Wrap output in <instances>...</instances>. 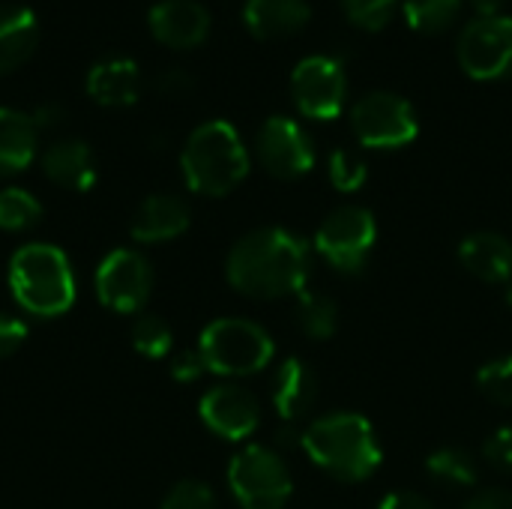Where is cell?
I'll return each instance as SVG.
<instances>
[{"label":"cell","instance_id":"obj_8","mask_svg":"<svg viewBox=\"0 0 512 509\" xmlns=\"http://www.w3.org/2000/svg\"><path fill=\"white\" fill-rule=\"evenodd\" d=\"M351 129L369 150H399L420 135V120L405 96L372 90L351 108Z\"/></svg>","mask_w":512,"mask_h":509},{"label":"cell","instance_id":"obj_17","mask_svg":"<svg viewBox=\"0 0 512 509\" xmlns=\"http://www.w3.org/2000/svg\"><path fill=\"white\" fill-rule=\"evenodd\" d=\"M462 267L489 285L512 282V240L498 231H474L459 243Z\"/></svg>","mask_w":512,"mask_h":509},{"label":"cell","instance_id":"obj_3","mask_svg":"<svg viewBox=\"0 0 512 509\" xmlns=\"http://www.w3.org/2000/svg\"><path fill=\"white\" fill-rule=\"evenodd\" d=\"M6 282L21 312L33 318H57L75 303V273L63 249L51 243H27L12 252Z\"/></svg>","mask_w":512,"mask_h":509},{"label":"cell","instance_id":"obj_13","mask_svg":"<svg viewBox=\"0 0 512 509\" xmlns=\"http://www.w3.org/2000/svg\"><path fill=\"white\" fill-rule=\"evenodd\" d=\"M201 423L222 441H246L261 426V405L255 393L240 384H216L198 402Z\"/></svg>","mask_w":512,"mask_h":509},{"label":"cell","instance_id":"obj_37","mask_svg":"<svg viewBox=\"0 0 512 509\" xmlns=\"http://www.w3.org/2000/svg\"><path fill=\"white\" fill-rule=\"evenodd\" d=\"M378 509H435V504L417 492H390L381 498Z\"/></svg>","mask_w":512,"mask_h":509},{"label":"cell","instance_id":"obj_9","mask_svg":"<svg viewBox=\"0 0 512 509\" xmlns=\"http://www.w3.org/2000/svg\"><path fill=\"white\" fill-rule=\"evenodd\" d=\"M462 69L477 81L512 78V18L480 15L465 24L456 42Z\"/></svg>","mask_w":512,"mask_h":509},{"label":"cell","instance_id":"obj_30","mask_svg":"<svg viewBox=\"0 0 512 509\" xmlns=\"http://www.w3.org/2000/svg\"><path fill=\"white\" fill-rule=\"evenodd\" d=\"M396 3L399 0H342L345 15L360 30H369V33H378V30H384L393 21Z\"/></svg>","mask_w":512,"mask_h":509},{"label":"cell","instance_id":"obj_12","mask_svg":"<svg viewBox=\"0 0 512 509\" xmlns=\"http://www.w3.org/2000/svg\"><path fill=\"white\" fill-rule=\"evenodd\" d=\"M255 156L276 180H300L315 168V141L294 117H270L255 135Z\"/></svg>","mask_w":512,"mask_h":509},{"label":"cell","instance_id":"obj_28","mask_svg":"<svg viewBox=\"0 0 512 509\" xmlns=\"http://www.w3.org/2000/svg\"><path fill=\"white\" fill-rule=\"evenodd\" d=\"M477 390L501 405V408H512V354H504V357H495L489 363L480 366L477 372Z\"/></svg>","mask_w":512,"mask_h":509},{"label":"cell","instance_id":"obj_27","mask_svg":"<svg viewBox=\"0 0 512 509\" xmlns=\"http://www.w3.org/2000/svg\"><path fill=\"white\" fill-rule=\"evenodd\" d=\"M171 345H174V333L159 315L141 312L132 321V348L138 354H144L150 360H162V357L171 354Z\"/></svg>","mask_w":512,"mask_h":509},{"label":"cell","instance_id":"obj_23","mask_svg":"<svg viewBox=\"0 0 512 509\" xmlns=\"http://www.w3.org/2000/svg\"><path fill=\"white\" fill-rule=\"evenodd\" d=\"M426 474L450 492L474 489L480 480V462L465 447H441L426 456Z\"/></svg>","mask_w":512,"mask_h":509},{"label":"cell","instance_id":"obj_40","mask_svg":"<svg viewBox=\"0 0 512 509\" xmlns=\"http://www.w3.org/2000/svg\"><path fill=\"white\" fill-rule=\"evenodd\" d=\"M504 303H507V306H510V309H512V282H510V285H507V291H504Z\"/></svg>","mask_w":512,"mask_h":509},{"label":"cell","instance_id":"obj_7","mask_svg":"<svg viewBox=\"0 0 512 509\" xmlns=\"http://www.w3.org/2000/svg\"><path fill=\"white\" fill-rule=\"evenodd\" d=\"M228 489L240 509H285L294 495V477L279 450L249 444L228 465Z\"/></svg>","mask_w":512,"mask_h":509},{"label":"cell","instance_id":"obj_11","mask_svg":"<svg viewBox=\"0 0 512 509\" xmlns=\"http://www.w3.org/2000/svg\"><path fill=\"white\" fill-rule=\"evenodd\" d=\"M294 105L312 120H336L348 99V75L342 60L312 54L291 72Z\"/></svg>","mask_w":512,"mask_h":509},{"label":"cell","instance_id":"obj_35","mask_svg":"<svg viewBox=\"0 0 512 509\" xmlns=\"http://www.w3.org/2000/svg\"><path fill=\"white\" fill-rule=\"evenodd\" d=\"M195 87V78L186 72V69H165L159 78H156V90L165 93V96H183Z\"/></svg>","mask_w":512,"mask_h":509},{"label":"cell","instance_id":"obj_14","mask_svg":"<svg viewBox=\"0 0 512 509\" xmlns=\"http://www.w3.org/2000/svg\"><path fill=\"white\" fill-rule=\"evenodd\" d=\"M270 399H273V411H276L282 426H300L303 429V423L312 417V411L318 405L315 369L300 357H288L273 372Z\"/></svg>","mask_w":512,"mask_h":509},{"label":"cell","instance_id":"obj_6","mask_svg":"<svg viewBox=\"0 0 512 509\" xmlns=\"http://www.w3.org/2000/svg\"><path fill=\"white\" fill-rule=\"evenodd\" d=\"M378 243V219L369 207L342 204L318 225L312 249L342 276H360Z\"/></svg>","mask_w":512,"mask_h":509},{"label":"cell","instance_id":"obj_24","mask_svg":"<svg viewBox=\"0 0 512 509\" xmlns=\"http://www.w3.org/2000/svg\"><path fill=\"white\" fill-rule=\"evenodd\" d=\"M294 321H297V327H300V333L306 339L327 342L339 330V303L324 291L306 288L303 294H297Z\"/></svg>","mask_w":512,"mask_h":509},{"label":"cell","instance_id":"obj_21","mask_svg":"<svg viewBox=\"0 0 512 509\" xmlns=\"http://www.w3.org/2000/svg\"><path fill=\"white\" fill-rule=\"evenodd\" d=\"M39 150V129L30 114L0 108V177L27 171Z\"/></svg>","mask_w":512,"mask_h":509},{"label":"cell","instance_id":"obj_36","mask_svg":"<svg viewBox=\"0 0 512 509\" xmlns=\"http://www.w3.org/2000/svg\"><path fill=\"white\" fill-rule=\"evenodd\" d=\"M465 509H512V492L492 486V489H480Z\"/></svg>","mask_w":512,"mask_h":509},{"label":"cell","instance_id":"obj_25","mask_svg":"<svg viewBox=\"0 0 512 509\" xmlns=\"http://www.w3.org/2000/svg\"><path fill=\"white\" fill-rule=\"evenodd\" d=\"M39 219H42V204L33 192L18 186L0 189V231L21 234L36 228Z\"/></svg>","mask_w":512,"mask_h":509},{"label":"cell","instance_id":"obj_38","mask_svg":"<svg viewBox=\"0 0 512 509\" xmlns=\"http://www.w3.org/2000/svg\"><path fill=\"white\" fill-rule=\"evenodd\" d=\"M30 117H33L36 129H54L63 120V108L60 105H39Z\"/></svg>","mask_w":512,"mask_h":509},{"label":"cell","instance_id":"obj_32","mask_svg":"<svg viewBox=\"0 0 512 509\" xmlns=\"http://www.w3.org/2000/svg\"><path fill=\"white\" fill-rule=\"evenodd\" d=\"M483 459H486L495 471L510 474L512 477V423L498 426V429L486 438V444H483Z\"/></svg>","mask_w":512,"mask_h":509},{"label":"cell","instance_id":"obj_10","mask_svg":"<svg viewBox=\"0 0 512 509\" xmlns=\"http://www.w3.org/2000/svg\"><path fill=\"white\" fill-rule=\"evenodd\" d=\"M96 297L117 315H135L153 291V267L135 249H114L96 267Z\"/></svg>","mask_w":512,"mask_h":509},{"label":"cell","instance_id":"obj_18","mask_svg":"<svg viewBox=\"0 0 512 509\" xmlns=\"http://www.w3.org/2000/svg\"><path fill=\"white\" fill-rule=\"evenodd\" d=\"M45 177L69 192H87L96 183V159L93 150L81 138H60L42 153Z\"/></svg>","mask_w":512,"mask_h":509},{"label":"cell","instance_id":"obj_29","mask_svg":"<svg viewBox=\"0 0 512 509\" xmlns=\"http://www.w3.org/2000/svg\"><path fill=\"white\" fill-rule=\"evenodd\" d=\"M327 174H330V183L339 192H360L366 186V180H369V165L357 153L339 147V150L330 153Z\"/></svg>","mask_w":512,"mask_h":509},{"label":"cell","instance_id":"obj_5","mask_svg":"<svg viewBox=\"0 0 512 509\" xmlns=\"http://www.w3.org/2000/svg\"><path fill=\"white\" fill-rule=\"evenodd\" d=\"M198 354L207 372L219 378H249L273 363L276 345L273 336L249 318H216L201 330Z\"/></svg>","mask_w":512,"mask_h":509},{"label":"cell","instance_id":"obj_15","mask_svg":"<svg viewBox=\"0 0 512 509\" xmlns=\"http://www.w3.org/2000/svg\"><path fill=\"white\" fill-rule=\"evenodd\" d=\"M150 33L177 51L198 48L210 33V12L198 0H159L147 15Z\"/></svg>","mask_w":512,"mask_h":509},{"label":"cell","instance_id":"obj_20","mask_svg":"<svg viewBox=\"0 0 512 509\" xmlns=\"http://www.w3.org/2000/svg\"><path fill=\"white\" fill-rule=\"evenodd\" d=\"M312 18L306 0H249L243 9V21L258 39H282L303 30Z\"/></svg>","mask_w":512,"mask_h":509},{"label":"cell","instance_id":"obj_2","mask_svg":"<svg viewBox=\"0 0 512 509\" xmlns=\"http://www.w3.org/2000/svg\"><path fill=\"white\" fill-rule=\"evenodd\" d=\"M300 450L339 483H363L378 474L384 447L375 426L354 411H333L303 429Z\"/></svg>","mask_w":512,"mask_h":509},{"label":"cell","instance_id":"obj_16","mask_svg":"<svg viewBox=\"0 0 512 509\" xmlns=\"http://www.w3.org/2000/svg\"><path fill=\"white\" fill-rule=\"evenodd\" d=\"M189 222H192V210L180 195L156 192V195L144 198L141 207L135 210V216L129 222V237L135 243H147V246L171 243L189 231Z\"/></svg>","mask_w":512,"mask_h":509},{"label":"cell","instance_id":"obj_4","mask_svg":"<svg viewBox=\"0 0 512 509\" xmlns=\"http://www.w3.org/2000/svg\"><path fill=\"white\" fill-rule=\"evenodd\" d=\"M249 150L228 120L201 123L183 144L180 171L195 195L222 198L234 192L249 174Z\"/></svg>","mask_w":512,"mask_h":509},{"label":"cell","instance_id":"obj_34","mask_svg":"<svg viewBox=\"0 0 512 509\" xmlns=\"http://www.w3.org/2000/svg\"><path fill=\"white\" fill-rule=\"evenodd\" d=\"M27 339V324L9 312H0V360L12 357Z\"/></svg>","mask_w":512,"mask_h":509},{"label":"cell","instance_id":"obj_22","mask_svg":"<svg viewBox=\"0 0 512 509\" xmlns=\"http://www.w3.org/2000/svg\"><path fill=\"white\" fill-rule=\"evenodd\" d=\"M39 45V21L27 6H0V78L15 72Z\"/></svg>","mask_w":512,"mask_h":509},{"label":"cell","instance_id":"obj_39","mask_svg":"<svg viewBox=\"0 0 512 509\" xmlns=\"http://www.w3.org/2000/svg\"><path fill=\"white\" fill-rule=\"evenodd\" d=\"M471 3L480 15H501V9L507 6V0H471Z\"/></svg>","mask_w":512,"mask_h":509},{"label":"cell","instance_id":"obj_1","mask_svg":"<svg viewBox=\"0 0 512 509\" xmlns=\"http://www.w3.org/2000/svg\"><path fill=\"white\" fill-rule=\"evenodd\" d=\"M312 246L288 228H255L243 234L228 258V285L249 300H285L309 288Z\"/></svg>","mask_w":512,"mask_h":509},{"label":"cell","instance_id":"obj_31","mask_svg":"<svg viewBox=\"0 0 512 509\" xmlns=\"http://www.w3.org/2000/svg\"><path fill=\"white\" fill-rule=\"evenodd\" d=\"M216 492L201 480H180L171 486V492L162 498L159 509H216Z\"/></svg>","mask_w":512,"mask_h":509},{"label":"cell","instance_id":"obj_19","mask_svg":"<svg viewBox=\"0 0 512 509\" xmlns=\"http://www.w3.org/2000/svg\"><path fill=\"white\" fill-rule=\"evenodd\" d=\"M141 93V72L129 57H105L87 72V96L105 108H126Z\"/></svg>","mask_w":512,"mask_h":509},{"label":"cell","instance_id":"obj_33","mask_svg":"<svg viewBox=\"0 0 512 509\" xmlns=\"http://www.w3.org/2000/svg\"><path fill=\"white\" fill-rule=\"evenodd\" d=\"M168 369H171V378L180 381V384H195L198 378L207 375V363H204V357L198 354V348H195V351L177 354V357L168 363Z\"/></svg>","mask_w":512,"mask_h":509},{"label":"cell","instance_id":"obj_26","mask_svg":"<svg viewBox=\"0 0 512 509\" xmlns=\"http://www.w3.org/2000/svg\"><path fill=\"white\" fill-rule=\"evenodd\" d=\"M465 0H405V21L417 33H444L462 12Z\"/></svg>","mask_w":512,"mask_h":509}]
</instances>
